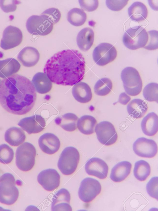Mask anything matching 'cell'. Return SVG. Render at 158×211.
<instances>
[{
    "label": "cell",
    "instance_id": "obj_22",
    "mask_svg": "<svg viewBox=\"0 0 158 211\" xmlns=\"http://www.w3.org/2000/svg\"><path fill=\"white\" fill-rule=\"evenodd\" d=\"M143 133L148 136H153L158 131V117L154 112L148 114L143 119L141 123Z\"/></svg>",
    "mask_w": 158,
    "mask_h": 211
},
{
    "label": "cell",
    "instance_id": "obj_14",
    "mask_svg": "<svg viewBox=\"0 0 158 211\" xmlns=\"http://www.w3.org/2000/svg\"><path fill=\"white\" fill-rule=\"evenodd\" d=\"M38 182L46 190L52 191L57 189L60 182V176L55 169H48L41 171L37 177Z\"/></svg>",
    "mask_w": 158,
    "mask_h": 211
},
{
    "label": "cell",
    "instance_id": "obj_7",
    "mask_svg": "<svg viewBox=\"0 0 158 211\" xmlns=\"http://www.w3.org/2000/svg\"><path fill=\"white\" fill-rule=\"evenodd\" d=\"M148 39V35L145 29L138 26L126 31L123 37V42L127 48L134 50L143 47Z\"/></svg>",
    "mask_w": 158,
    "mask_h": 211
},
{
    "label": "cell",
    "instance_id": "obj_33",
    "mask_svg": "<svg viewBox=\"0 0 158 211\" xmlns=\"http://www.w3.org/2000/svg\"><path fill=\"white\" fill-rule=\"evenodd\" d=\"M113 84L111 80L108 78L104 77L99 79L95 83L94 92L98 96L107 95L111 91Z\"/></svg>",
    "mask_w": 158,
    "mask_h": 211
},
{
    "label": "cell",
    "instance_id": "obj_17",
    "mask_svg": "<svg viewBox=\"0 0 158 211\" xmlns=\"http://www.w3.org/2000/svg\"><path fill=\"white\" fill-rule=\"evenodd\" d=\"M70 194L65 188H61L54 194L52 199L51 209L53 211L72 210L70 205Z\"/></svg>",
    "mask_w": 158,
    "mask_h": 211
},
{
    "label": "cell",
    "instance_id": "obj_2",
    "mask_svg": "<svg viewBox=\"0 0 158 211\" xmlns=\"http://www.w3.org/2000/svg\"><path fill=\"white\" fill-rule=\"evenodd\" d=\"M85 61L78 51L66 50L59 51L48 60L44 69L51 81L58 85L73 86L83 79Z\"/></svg>",
    "mask_w": 158,
    "mask_h": 211
},
{
    "label": "cell",
    "instance_id": "obj_25",
    "mask_svg": "<svg viewBox=\"0 0 158 211\" xmlns=\"http://www.w3.org/2000/svg\"><path fill=\"white\" fill-rule=\"evenodd\" d=\"M21 65L19 62L13 58L0 60V77L5 79L17 72Z\"/></svg>",
    "mask_w": 158,
    "mask_h": 211
},
{
    "label": "cell",
    "instance_id": "obj_1",
    "mask_svg": "<svg viewBox=\"0 0 158 211\" xmlns=\"http://www.w3.org/2000/svg\"><path fill=\"white\" fill-rule=\"evenodd\" d=\"M36 93L32 82L26 77L14 74L0 84V104L7 112L22 115L30 112L36 101Z\"/></svg>",
    "mask_w": 158,
    "mask_h": 211
},
{
    "label": "cell",
    "instance_id": "obj_12",
    "mask_svg": "<svg viewBox=\"0 0 158 211\" xmlns=\"http://www.w3.org/2000/svg\"><path fill=\"white\" fill-rule=\"evenodd\" d=\"M133 149L138 156L151 158L156 154L158 147L156 143L153 140L141 137L138 138L134 142Z\"/></svg>",
    "mask_w": 158,
    "mask_h": 211
},
{
    "label": "cell",
    "instance_id": "obj_15",
    "mask_svg": "<svg viewBox=\"0 0 158 211\" xmlns=\"http://www.w3.org/2000/svg\"><path fill=\"white\" fill-rule=\"evenodd\" d=\"M18 125L28 134H31L42 131L46 126V122L40 115L35 114L22 118Z\"/></svg>",
    "mask_w": 158,
    "mask_h": 211
},
{
    "label": "cell",
    "instance_id": "obj_34",
    "mask_svg": "<svg viewBox=\"0 0 158 211\" xmlns=\"http://www.w3.org/2000/svg\"><path fill=\"white\" fill-rule=\"evenodd\" d=\"M143 95L144 99L150 101H158V84L152 82L147 85L143 91Z\"/></svg>",
    "mask_w": 158,
    "mask_h": 211
},
{
    "label": "cell",
    "instance_id": "obj_41",
    "mask_svg": "<svg viewBox=\"0 0 158 211\" xmlns=\"http://www.w3.org/2000/svg\"><path fill=\"white\" fill-rule=\"evenodd\" d=\"M79 2L81 8L89 12L95 10L98 6L97 0H79Z\"/></svg>",
    "mask_w": 158,
    "mask_h": 211
},
{
    "label": "cell",
    "instance_id": "obj_31",
    "mask_svg": "<svg viewBox=\"0 0 158 211\" xmlns=\"http://www.w3.org/2000/svg\"><path fill=\"white\" fill-rule=\"evenodd\" d=\"M134 174L138 180L145 181L151 172L150 166L149 163L144 160L136 162L133 170Z\"/></svg>",
    "mask_w": 158,
    "mask_h": 211
},
{
    "label": "cell",
    "instance_id": "obj_29",
    "mask_svg": "<svg viewBox=\"0 0 158 211\" xmlns=\"http://www.w3.org/2000/svg\"><path fill=\"white\" fill-rule=\"evenodd\" d=\"M128 15L132 20L140 22L145 19L148 16V11L146 6L142 2H134L128 9Z\"/></svg>",
    "mask_w": 158,
    "mask_h": 211
},
{
    "label": "cell",
    "instance_id": "obj_6",
    "mask_svg": "<svg viewBox=\"0 0 158 211\" xmlns=\"http://www.w3.org/2000/svg\"><path fill=\"white\" fill-rule=\"evenodd\" d=\"M80 158L78 150L72 146H69L64 149L58 161V167L61 172L65 175H70L76 170Z\"/></svg>",
    "mask_w": 158,
    "mask_h": 211
},
{
    "label": "cell",
    "instance_id": "obj_30",
    "mask_svg": "<svg viewBox=\"0 0 158 211\" xmlns=\"http://www.w3.org/2000/svg\"><path fill=\"white\" fill-rule=\"evenodd\" d=\"M97 123V120L94 117L90 115H85L78 119L77 127L81 133L89 135L94 132L95 127Z\"/></svg>",
    "mask_w": 158,
    "mask_h": 211
},
{
    "label": "cell",
    "instance_id": "obj_19",
    "mask_svg": "<svg viewBox=\"0 0 158 211\" xmlns=\"http://www.w3.org/2000/svg\"><path fill=\"white\" fill-rule=\"evenodd\" d=\"M40 57L38 51L35 48L27 46L24 48L19 52L18 60L24 66L33 67L38 62Z\"/></svg>",
    "mask_w": 158,
    "mask_h": 211
},
{
    "label": "cell",
    "instance_id": "obj_28",
    "mask_svg": "<svg viewBox=\"0 0 158 211\" xmlns=\"http://www.w3.org/2000/svg\"><path fill=\"white\" fill-rule=\"evenodd\" d=\"M78 119L75 114L68 113L56 118L55 122L63 129L68 131H73L77 129V122Z\"/></svg>",
    "mask_w": 158,
    "mask_h": 211
},
{
    "label": "cell",
    "instance_id": "obj_10",
    "mask_svg": "<svg viewBox=\"0 0 158 211\" xmlns=\"http://www.w3.org/2000/svg\"><path fill=\"white\" fill-rule=\"evenodd\" d=\"M117 52L115 47L107 43L100 44L94 49L93 58L94 62L100 66H104L113 61Z\"/></svg>",
    "mask_w": 158,
    "mask_h": 211
},
{
    "label": "cell",
    "instance_id": "obj_26",
    "mask_svg": "<svg viewBox=\"0 0 158 211\" xmlns=\"http://www.w3.org/2000/svg\"><path fill=\"white\" fill-rule=\"evenodd\" d=\"M4 137L5 141L10 145L17 146L25 141L26 137L24 132L21 128L12 127L6 131Z\"/></svg>",
    "mask_w": 158,
    "mask_h": 211
},
{
    "label": "cell",
    "instance_id": "obj_4",
    "mask_svg": "<svg viewBox=\"0 0 158 211\" xmlns=\"http://www.w3.org/2000/svg\"><path fill=\"white\" fill-rule=\"evenodd\" d=\"M121 77L127 94L134 96L140 93L142 88V81L136 69L130 67H125L122 71Z\"/></svg>",
    "mask_w": 158,
    "mask_h": 211
},
{
    "label": "cell",
    "instance_id": "obj_13",
    "mask_svg": "<svg viewBox=\"0 0 158 211\" xmlns=\"http://www.w3.org/2000/svg\"><path fill=\"white\" fill-rule=\"evenodd\" d=\"M23 38L22 32L20 29L16 27L9 26L3 31L0 47L4 50L14 48L20 44Z\"/></svg>",
    "mask_w": 158,
    "mask_h": 211
},
{
    "label": "cell",
    "instance_id": "obj_24",
    "mask_svg": "<svg viewBox=\"0 0 158 211\" xmlns=\"http://www.w3.org/2000/svg\"><path fill=\"white\" fill-rule=\"evenodd\" d=\"M32 83L35 90L42 94L49 92L52 87V81L44 73H36L33 77Z\"/></svg>",
    "mask_w": 158,
    "mask_h": 211
},
{
    "label": "cell",
    "instance_id": "obj_27",
    "mask_svg": "<svg viewBox=\"0 0 158 211\" xmlns=\"http://www.w3.org/2000/svg\"><path fill=\"white\" fill-rule=\"evenodd\" d=\"M148 109L146 103L140 99L131 100L127 106L129 114L134 118H139L145 115Z\"/></svg>",
    "mask_w": 158,
    "mask_h": 211
},
{
    "label": "cell",
    "instance_id": "obj_20",
    "mask_svg": "<svg viewBox=\"0 0 158 211\" xmlns=\"http://www.w3.org/2000/svg\"><path fill=\"white\" fill-rule=\"evenodd\" d=\"M131 163L123 161L116 164L112 168L110 175L111 179L115 182H120L124 180L130 173Z\"/></svg>",
    "mask_w": 158,
    "mask_h": 211
},
{
    "label": "cell",
    "instance_id": "obj_8",
    "mask_svg": "<svg viewBox=\"0 0 158 211\" xmlns=\"http://www.w3.org/2000/svg\"><path fill=\"white\" fill-rule=\"evenodd\" d=\"M53 24L47 16L33 15L27 19L26 28L31 34L40 36H46L52 32Z\"/></svg>",
    "mask_w": 158,
    "mask_h": 211
},
{
    "label": "cell",
    "instance_id": "obj_3",
    "mask_svg": "<svg viewBox=\"0 0 158 211\" xmlns=\"http://www.w3.org/2000/svg\"><path fill=\"white\" fill-rule=\"evenodd\" d=\"M14 176L5 173L0 178V202L6 205L14 204L17 200L19 191Z\"/></svg>",
    "mask_w": 158,
    "mask_h": 211
},
{
    "label": "cell",
    "instance_id": "obj_39",
    "mask_svg": "<svg viewBox=\"0 0 158 211\" xmlns=\"http://www.w3.org/2000/svg\"><path fill=\"white\" fill-rule=\"evenodd\" d=\"M41 15H44L48 16L53 24L58 23L61 17V13L59 10L57 8H51L48 9L43 12Z\"/></svg>",
    "mask_w": 158,
    "mask_h": 211
},
{
    "label": "cell",
    "instance_id": "obj_5",
    "mask_svg": "<svg viewBox=\"0 0 158 211\" xmlns=\"http://www.w3.org/2000/svg\"><path fill=\"white\" fill-rule=\"evenodd\" d=\"M36 150L31 144L25 142L19 146L16 152V164L24 171L31 170L34 166Z\"/></svg>",
    "mask_w": 158,
    "mask_h": 211
},
{
    "label": "cell",
    "instance_id": "obj_40",
    "mask_svg": "<svg viewBox=\"0 0 158 211\" xmlns=\"http://www.w3.org/2000/svg\"><path fill=\"white\" fill-rule=\"evenodd\" d=\"M19 3L17 0H0V6L4 12H11L15 11L16 5Z\"/></svg>",
    "mask_w": 158,
    "mask_h": 211
},
{
    "label": "cell",
    "instance_id": "obj_16",
    "mask_svg": "<svg viewBox=\"0 0 158 211\" xmlns=\"http://www.w3.org/2000/svg\"><path fill=\"white\" fill-rule=\"evenodd\" d=\"M85 170L89 175L103 179L107 176L108 166L103 160L93 157L89 159L86 162L85 165Z\"/></svg>",
    "mask_w": 158,
    "mask_h": 211
},
{
    "label": "cell",
    "instance_id": "obj_9",
    "mask_svg": "<svg viewBox=\"0 0 158 211\" xmlns=\"http://www.w3.org/2000/svg\"><path fill=\"white\" fill-rule=\"evenodd\" d=\"M101 190V185L98 180L93 178L87 177L81 181L78 194L82 201L89 203L99 195Z\"/></svg>",
    "mask_w": 158,
    "mask_h": 211
},
{
    "label": "cell",
    "instance_id": "obj_32",
    "mask_svg": "<svg viewBox=\"0 0 158 211\" xmlns=\"http://www.w3.org/2000/svg\"><path fill=\"white\" fill-rule=\"evenodd\" d=\"M87 18L86 14L84 10L78 8H73L70 10L67 14V20L72 25L80 26L83 25Z\"/></svg>",
    "mask_w": 158,
    "mask_h": 211
},
{
    "label": "cell",
    "instance_id": "obj_43",
    "mask_svg": "<svg viewBox=\"0 0 158 211\" xmlns=\"http://www.w3.org/2000/svg\"><path fill=\"white\" fill-rule=\"evenodd\" d=\"M1 80L0 79V84L1 83Z\"/></svg>",
    "mask_w": 158,
    "mask_h": 211
},
{
    "label": "cell",
    "instance_id": "obj_35",
    "mask_svg": "<svg viewBox=\"0 0 158 211\" xmlns=\"http://www.w3.org/2000/svg\"><path fill=\"white\" fill-rule=\"evenodd\" d=\"M14 155L13 149L9 145L5 144L0 145V162L4 164L10 163Z\"/></svg>",
    "mask_w": 158,
    "mask_h": 211
},
{
    "label": "cell",
    "instance_id": "obj_42",
    "mask_svg": "<svg viewBox=\"0 0 158 211\" xmlns=\"http://www.w3.org/2000/svg\"><path fill=\"white\" fill-rule=\"evenodd\" d=\"M131 97L125 92L121 93L119 95L118 102L122 105H126L130 101Z\"/></svg>",
    "mask_w": 158,
    "mask_h": 211
},
{
    "label": "cell",
    "instance_id": "obj_21",
    "mask_svg": "<svg viewBox=\"0 0 158 211\" xmlns=\"http://www.w3.org/2000/svg\"><path fill=\"white\" fill-rule=\"evenodd\" d=\"M72 93L75 99L82 103L89 102L92 97L90 87L84 82H79L75 84L73 87Z\"/></svg>",
    "mask_w": 158,
    "mask_h": 211
},
{
    "label": "cell",
    "instance_id": "obj_37",
    "mask_svg": "<svg viewBox=\"0 0 158 211\" xmlns=\"http://www.w3.org/2000/svg\"><path fill=\"white\" fill-rule=\"evenodd\" d=\"M158 177L151 178L146 185L147 191L151 197L158 199Z\"/></svg>",
    "mask_w": 158,
    "mask_h": 211
},
{
    "label": "cell",
    "instance_id": "obj_36",
    "mask_svg": "<svg viewBox=\"0 0 158 211\" xmlns=\"http://www.w3.org/2000/svg\"><path fill=\"white\" fill-rule=\"evenodd\" d=\"M147 32L148 35V41L143 47L148 50H154L158 48V35L157 31L152 30Z\"/></svg>",
    "mask_w": 158,
    "mask_h": 211
},
{
    "label": "cell",
    "instance_id": "obj_18",
    "mask_svg": "<svg viewBox=\"0 0 158 211\" xmlns=\"http://www.w3.org/2000/svg\"><path fill=\"white\" fill-rule=\"evenodd\" d=\"M38 144L43 152L50 155L56 153L60 146L58 138L54 134L50 133H46L41 136L39 139Z\"/></svg>",
    "mask_w": 158,
    "mask_h": 211
},
{
    "label": "cell",
    "instance_id": "obj_11",
    "mask_svg": "<svg viewBox=\"0 0 158 211\" xmlns=\"http://www.w3.org/2000/svg\"><path fill=\"white\" fill-rule=\"evenodd\" d=\"M95 131L98 140L104 145H111L117 140L118 135L115 128L109 121H103L97 124Z\"/></svg>",
    "mask_w": 158,
    "mask_h": 211
},
{
    "label": "cell",
    "instance_id": "obj_23",
    "mask_svg": "<svg viewBox=\"0 0 158 211\" xmlns=\"http://www.w3.org/2000/svg\"><path fill=\"white\" fill-rule=\"evenodd\" d=\"M94 40V33L90 28L87 27L81 29L77 37V44L82 51H86L92 45Z\"/></svg>",
    "mask_w": 158,
    "mask_h": 211
},
{
    "label": "cell",
    "instance_id": "obj_38",
    "mask_svg": "<svg viewBox=\"0 0 158 211\" xmlns=\"http://www.w3.org/2000/svg\"><path fill=\"white\" fill-rule=\"evenodd\" d=\"M128 0H106V5L110 10L118 11L123 9L127 4Z\"/></svg>",
    "mask_w": 158,
    "mask_h": 211
}]
</instances>
